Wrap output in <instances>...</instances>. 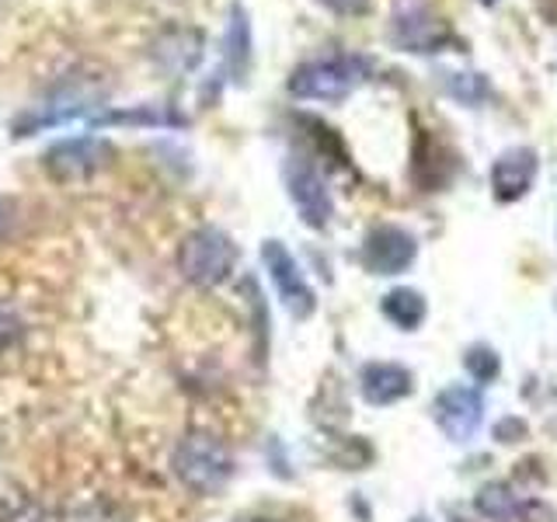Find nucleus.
Returning a JSON list of instances; mask_svg holds the SVG:
<instances>
[{"mask_svg":"<svg viewBox=\"0 0 557 522\" xmlns=\"http://www.w3.org/2000/svg\"><path fill=\"white\" fill-rule=\"evenodd\" d=\"M463 362H467L470 376H474V380H481V383H487V380H492V376L498 373V359H495V352H492V348H484V345L470 348V352L463 356Z\"/></svg>","mask_w":557,"mask_h":522,"instance_id":"nucleus-17","label":"nucleus"},{"mask_svg":"<svg viewBox=\"0 0 557 522\" xmlns=\"http://www.w3.org/2000/svg\"><path fill=\"white\" fill-rule=\"evenodd\" d=\"M255 42H251V22H248V11L240 4L231 8V17H226V39H223V66L226 74L234 80H244L251 70V57H255Z\"/></svg>","mask_w":557,"mask_h":522,"instance_id":"nucleus-12","label":"nucleus"},{"mask_svg":"<svg viewBox=\"0 0 557 522\" xmlns=\"http://www.w3.org/2000/svg\"><path fill=\"white\" fill-rule=\"evenodd\" d=\"M362 394L370 405H394V400L411 394V373L394 362H373L362 370Z\"/></svg>","mask_w":557,"mask_h":522,"instance_id":"nucleus-13","label":"nucleus"},{"mask_svg":"<svg viewBox=\"0 0 557 522\" xmlns=\"http://www.w3.org/2000/svg\"><path fill=\"white\" fill-rule=\"evenodd\" d=\"M115 147L109 139L101 136H74V139H63V144L49 147L42 157V167L52 182L60 185H77L95 178L98 171H104L112 164Z\"/></svg>","mask_w":557,"mask_h":522,"instance_id":"nucleus-5","label":"nucleus"},{"mask_svg":"<svg viewBox=\"0 0 557 522\" xmlns=\"http://www.w3.org/2000/svg\"><path fill=\"white\" fill-rule=\"evenodd\" d=\"M481 4H495V0H481Z\"/></svg>","mask_w":557,"mask_h":522,"instance_id":"nucleus-20","label":"nucleus"},{"mask_svg":"<svg viewBox=\"0 0 557 522\" xmlns=\"http://www.w3.org/2000/svg\"><path fill=\"white\" fill-rule=\"evenodd\" d=\"M22 331H25V324H22V318H17V310L0 303V352H8V348L22 338Z\"/></svg>","mask_w":557,"mask_h":522,"instance_id":"nucleus-18","label":"nucleus"},{"mask_svg":"<svg viewBox=\"0 0 557 522\" xmlns=\"http://www.w3.org/2000/svg\"><path fill=\"white\" fill-rule=\"evenodd\" d=\"M391 39L405 52H443L457 42L449 25L440 14H432L425 0H397L391 17Z\"/></svg>","mask_w":557,"mask_h":522,"instance_id":"nucleus-6","label":"nucleus"},{"mask_svg":"<svg viewBox=\"0 0 557 522\" xmlns=\"http://www.w3.org/2000/svg\"><path fill=\"white\" fill-rule=\"evenodd\" d=\"M324 8H331L335 14H348V17H356V14H366L370 11V0H321Z\"/></svg>","mask_w":557,"mask_h":522,"instance_id":"nucleus-19","label":"nucleus"},{"mask_svg":"<svg viewBox=\"0 0 557 522\" xmlns=\"http://www.w3.org/2000/svg\"><path fill=\"white\" fill-rule=\"evenodd\" d=\"M261 261H265L278 300L286 303V310L293 313V318H300V321L310 318L313 307H318V300H313V289L307 283V275L300 272V265H296V258L289 254L286 244L283 240H265V244H261Z\"/></svg>","mask_w":557,"mask_h":522,"instance_id":"nucleus-7","label":"nucleus"},{"mask_svg":"<svg viewBox=\"0 0 557 522\" xmlns=\"http://www.w3.org/2000/svg\"><path fill=\"white\" fill-rule=\"evenodd\" d=\"M237 265V244L216 226H199L191 231L178 248V272L191 286H220L231 278Z\"/></svg>","mask_w":557,"mask_h":522,"instance_id":"nucleus-4","label":"nucleus"},{"mask_svg":"<svg viewBox=\"0 0 557 522\" xmlns=\"http://www.w3.org/2000/svg\"><path fill=\"white\" fill-rule=\"evenodd\" d=\"M414 522H425V519H414Z\"/></svg>","mask_w":557,"mask_h":522,"instance_id":"nucleus-21","label":"nucleus"},{"mask_svg":"<svg viewBox=\"0 0 557 522\" xmlns=\"http://www.w3.org/2000/svg\"><path fill=\"white\" fill-rule=\"evenodd\" d=\"M481 394L467 390V387H449L443 390L440 397H435V422H440V428L449 435L453 443H467L470 435L478 432L481 425Z\"/></svg>","mask_w":557,"mask_h":522,"instance_id":"nucleus-11","label":"nucleus"},{"mask_svg":"<svg viewBox=\"0 0 557 522\" xmlns=\"http://www.w3.org/2000/svg\"><path fill=\"white\" fill-rule=\"evenodd\" d=\"M536 150L530 147H509L495 157L492 164V191L498 202H519L536 182Z\"/></svg>","mask_w":557,"mask_h":522,"instance_id":"nucleus-10","label":"nucleus"},{"mask_svg":"<svg viewBox=\"0 0 557 522\" xmlns=\"http://www.w3.org/2000/svg\"><path fill=\"white\" fill-rule=\"evenodd\" d=\"M370 77V60L342 52V57H324L300 63L289 74V95L304 101H342Z\"/></svg>","mask_w":557,"mask_h":522,"instance_id":"nucleus-3","label":"nucleus"},{"mask_svg":"<svg viewBox=\"0 0 557 522\" xmlns=\"http://www.w3.org/2000/svg\"><path fill=\"white\" fill-rule=\"evenodd\" d=\"M383 313H387L397 327H418L425 321V300H422V293H414V289H394L383 296Z\"/></svg>","mask_w":557,"mask_h":522,"instance_id":"nucleus-14","label":"nucleus"},{"mask_svg":"<svg viewBox=\"0 0 557 522\" xmlns=\"http://www.w3.org/2000/svg\"><path fill=\"white\" fill-rule=\"evenodd\" d=\"M478 505H481V512H484V515H492V519H512V515H516V498H512L509 492H505L502 484L484 487L481 498H478Z\"/></svg>","mask_w":557,"mask_h":522,"instance_id":"nucleus-16","label":"nucleus"},{"mask_svg":"<svg viewBox=\"0 0 557 522\" xmlns=\"http://www.w3.org/2000/svg\"><path fill=\"white\" fill-rule=\"evenodd\" d=\"M446 87L453 98L470 104V109H478V104L492 95V87H487V80L481 74H446Z\"/></svg>","mask_w":557,"mask_h":522,"instance_id":"nucleus-15","label":"nucleus"},{"mask_svg":"<svg viewBox=\"0 0 557 522\" xmlns=\"http://www.w3.org/2000/svg\"><path fill=\"white\" fill-rule=\"evenodd\" d=\"M414 254H418L414 237L405 226H394V223L373 226L370 237L362 244V261L373 275H400L414 261Z\"/></svg>","mask_w":557,"mask_h":522,"instance_id":"nucleus-9","label":"nucleus"},{"mask_svg":"<svg viewBox=\"0 0 557 522\" xmlns=\"http://www.w3.org/2000/svg\"><path fill=\"white\" fill-rule=\"evenodd\" d=\"M286 188H289V199L296 206V213H300V220L307 226H313V231H324L331 223V213H335V202H331V191L321 178V171L307 164L304 157H289Z\"/></svg>","mask_w":557,"mask_h":522,"instance_id":"nucleus-8","label":"nucleus"},{"mask_svg":"<svg viewBox=\"0 0 557 522\" xmlns=\"http://www.w3.org/2000/svg\"><path fill=\"white\" fill-rule=\"evenodd\" d=\"M171 463L191 495H220L234 477L231 449L206 432H188L185 439H178Z\"/></svg>","mask_w":557,"mask_h":522,"instance_id":"nucleus-2","label":"nucleus"},{"mask_svg":"<svg viewBox=\"0 0 557 522\" xmlns=\"http://www.w3.org/2000/svg\"><path fill=\"white\" fill-rule=\"evenodd\" d=\"M104 95H109V80L98 77L95 66L70 70V74L42 98V104H35V112L14 122V136H32L35 129L60 126V122L77 119L84 112H91Z\"/></svg>","mask_w":557,"mask_h":522,"instance_id":"nucleus-1","label":"nucleus"}]
</instances>
